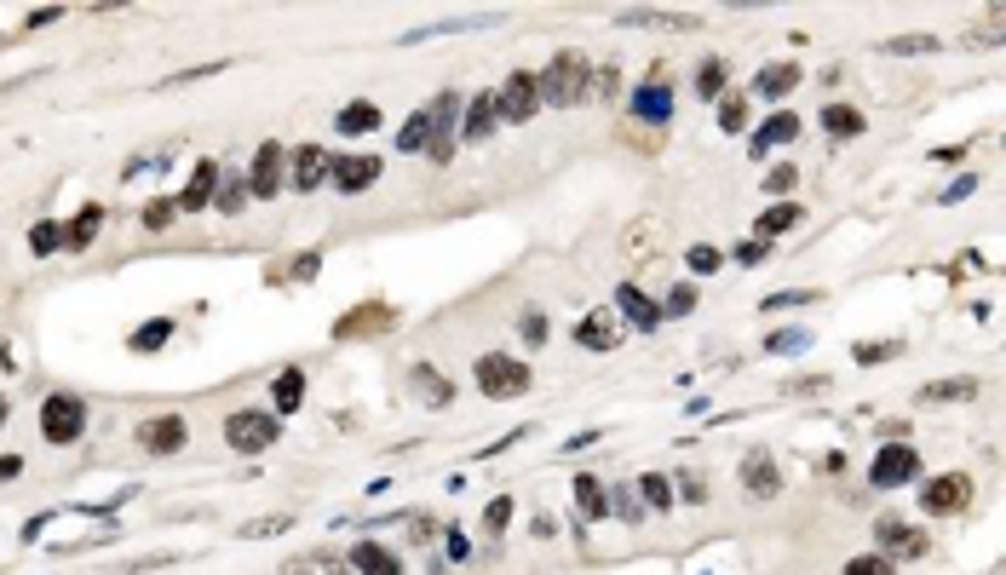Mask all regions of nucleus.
<instances>
[{"label":"nucleus","instance_id":"obj_52","mask_svg":"<svg viewBox=\"0 0 1006 575\" xmlns=\"http://www.w3.org/2000/svg\"><path fill=\"white\" fill-rule=\"evenodd\" d=\"M972 190H978V179L966 173V179H955V184H949V190H943V202H961V196H972Z\"/></svg>","mask_w":1006,"mask_h":575},{"label":"nucleus","instance_id":"obj_43","mask_svg":"<svg viewBox=\"0 0 1006 575\" xmlns=\"http://www.w3.org/2000/svg\"><path fill=\"white\" fill-rule=\"evenodd\" d=\"M173 213H179V202H167V196H161V202L144 207V225H150V230H167V225H173Z\"/></svg>","mask_w":1006,"mask_h":575},{"label":"nucleus","instance_id":"obj_37","mask_svg":"<svg viewBox=\"0 0 1006 575\" xmlns=\"http://www.w3.org/2000/svg\"><path fill=\"white\" fill-rule=\"evenodd\" d=\"M794 225H800V207L782 202V207H771V213L759 219V236H782V230H794Z\"/></svg>","mask_w":1006,"mask_h":575},{"label":"nucleus","instance_id":"obj_11","mask_svg":"<svg viewBox=\"0 0 1006 575\" xmlns=\"http://www.w3.org/2000/svg\"><path fill=\"white\" fill-rule=\"evenodd\" d=\"M616 311L633 322V328H644V334H656V328H662V305L644 294L639 282H621V288H616Z\"/></svg>","mask_w":1006,"mask_h":575},{"label":"nucleus","instance_id":"obj_35","mask_svg":"<svg viewBox=\"0 0 1006 575\" xmlns=\"http://www.w3.org/2000/svg\"><path fill=\"white\" fill-rule=\"evenodd\" d=\"M926 403H961V397H978V380H938V386L920 391Z\"/></svg>","mask_w":1006,"mask_h":575},{"label":"nucleus","instance_id":"obj_45","mask_svg":"<svg viewBox=\"0 0 1006 575\" xmlns=\"http://www.w3.org/2000/svg\"><path fill=\"white\" fill-rule=\"evenodd\" d=\"M811 299H823V294H811V288H788V294H771V299H759L765 311H782V305H811Z\"/></svg>","mask_w":1006,"mask_h":575},{"label":"nucleus","instance_id":"obj_54","mask_svg":"<svg viewBox=\"0 0 1006 575\" xmlns=\"http://www.w3.org/2000/svg\"><path fill=\"white\" fill-rule=\"evenodd\" d=\"M679 495H685V501H708V489H702V478H679Z\"/></svg>","mask_w":1006,"mask_h":575},{"label":"nucleus","instance_id":"obj_6","mask_svg":"<svg viewBox=\"0 0 1006 575\" xmlns=\"http://www.w3.org/2000/svg\"><path fill=\"white\" fill-rule=\"evenodd\" d=\"M915 478H920V455L909 449V443H886V449L874 455V466H869L874 489H897V483H915Z\"/></svg>","mask_w":1006,"mask_h":575},{"label":"nucleus","instance_id":"obj_8","mask_svg":"<svg viewBox=\"0 0 1006 575\" xmlns=\"http://www.w3.org/2000/svg\"><path fill=\"white\" fill-rule=\"evenodd\" d=\"M455 127H460V92H443L432 104V144H426V156H432L437 167L455 156Z\"/></svg>","mask_w":1006,"mask_h":575},{"label":"nucleus","instance_id":"obj_33","mask_svg":"<svg viewBox=\"0 0 1006 575\" xmlns=\"http://www.w3.org/2000/svg\"><path fill=\"white\" fill-rule=\"evenodd\" d=\"M167 340H173V317H156V322H144V328H133V351H161Z\"/></svg>","mask_w":1006,"mask_h":575},{"label":"nucleus","instance_id":"obj_10","mask_svg":"<svg viewBox=\"0 0 1006 575\" xmlns=\"http://www.w3.org/2000/svg\"><path fill=\"white\" fill-rule=\"evenodd\" d=\"M374 179H380V156H334V161H328V184L345 190V196L368 190Z\"/></svg>","mask_w":1006,"mask_h":575},{"label":"nucleus","instance_id":"obj_34","mask_svg":"<svg viewBox=\"0 0 1006 575\" xmlns=\"http://www.w3.org/2000/svg\"><path fill=\"white\" fill-rule=\"evenodd\" d=\"M426 144H432V110L403 121V133H397V150H426Z\"/></svg>","mask_w":1006,"mask_h":575},{"label":"nucleus","instance_id":"obj_57","mask_svg":"<svg viewBox=\"0 0 1006 575\" xmlns=\"http://www.w3.org/2000/svg\"><path fill=\"white\" fill-rule=\"evenodd\" d=\"M6 414H12V403H6V397H0V426H6Z\"/></svg>","mask_w":1006,"mask_h":575},{"label":"nucleus","instance_id":"obj_32","mask_svg":"<svg viewBox=\"0 0 1006 575\" xmlns=\"http://www.w3.org/2000/svg\"><path fill=\"white\" fill-rule=\"evenodd\" d=\"M58 248H64V225L35 219V225H29V253H41V259H46V253H58Z\"/></svg>","mask_w":1006,"mask_h":575},{"label":"nucleus","instance_id":"obj_2","mask_svg":"<svg viewBox=\"0 0 1006 575\" xmlns=\"http://www.w3.org/2000/svg\"><path fill=\"white\" fill-rule=\"evenodd\" d=\"M276 437H282V414L271 409H236L225 420V443L236 455H265Z\"/></svg>","mask_w":1006,"mask_h":575},{"label":"nucleus","instance_id":"obj_24","mask_svg":"<svg viewBox=\"0 0 1006 575\" xmlns=\"http://www.w3.org/2000/svg\"><path fill=\"white\" fill-rule=\"evenodd\" d=\"M575 506H581L587 518H610V489H604L593 472H581V478H575Z\"/></svg>","mask_w":1006,"mask_h":575},{"label":"nucleus","instance_id":"obj_53","mask_svg":"<svg viewBox=\"0 0 1006 575\" xmlns=\"http://www.w3.org/2000/svg\"><path fill=\"white\" fill-rule=\"evenodd\" d=\"M276 529H288V518H259V524H248L242 535H276Z\"/></svg>","mask_w":1006,"mask_h":575},{"label":"nucleus","instance_id":"obj_46","mask_svg":"<svg viewBox=\"0 0 1006 575\" xmlns=\"http://www.w3.org/2000/svg\"><path fill=\"white\" fill-rule=\"evenodd\" d=\"M846 575H892V558H874V552L869 558H851Z\"/></svg>","mask_w":1006,"mask_h":575},{"label":"nucleus","instance_id":"obj_30","mask_svg":"<svg viewBox=\"0 0 1006 575\" xmlns=\"http://www.w3.org/2000/svg\"><path fill=\"white\" fill-rule=\"evenodd\" d=\"M667 483H673V478H662V472H650V478H639L633 489H639V501L650 506V512H667V506H673V489H667Z\"/></svg>","mask_w":1006,"mask_h":575},{"label":"nucleus","instance_id":"obj_16","mask_svg":"<svg viewBox=\"0 0 1006 575\" xmlns=\"http://www.w3.org/2000/svg\"><path fill=\"white\" fill-rule=\"evenodd\" d=\"M213 190H219V161H196L190 184L179 190V213H196V207H207V202H213Z\"/></svg>","mask_w":1006,"mask_h":575},{"label":"nucleus","instance_id":"obj_18","mask_svg":"<svg viewBox=\"0 0 1006 575\" xmlns=\"http://www.w3.org/2000/svg\"><path fill=\"white\" fill-rule=\"evenodd\" d=\"M575 345H587V351H616V322L604 317V311H587V317L575 322Z\"/></svg>","mask_w":1006,"mask_h":575},{"label":"nucleus","instance_id":"obj_26","mask_svg":"<svg viewBox=\"0 0 1006 575\" xmlns=\"http://www.w3.org/2000/svg\"><path fill=\"white\" fill-rule=\"evenodd\" d=\"M794 87H800V69H794V64H771V69H759V81H754L759 98H788Z\"/></svg>","mask_w":1006,"mask_h":575},{"label":"nucleus","instance_id":"obj_20","mask_svg":"<svg viewBox=\"0 0 1006 575\" xmlns=\"http://www.w3.org/2000/svg\"><path fill=\"white\" fill-rule=\"evenodd\" d=\"M334 127H340L345 138L374 133V127H380V104H374V98H351V104L340 110V121H334Z\"/></svg>","mask_w":1006,"mask_h":575},{"label":"nucleus","instance_id":"obj_39","mask_svg":"<svg viewBox=\"0 0 1006 575\" xmlns=\"http://www.w3.org/2000/svg\"><path fill=\"white\" fill-rule=\"evenodd\" d=\"M880 52H892V58H915V52H938L932 35H897V41H880Z\"/></svg>","mask_w":1006,"mask_h":575},{"label":"nucleus","instance_id":"obj_29","mask_svg":"<svg viewBox=\"0 0 1006 575\" xmlns=\"http://www.w3.org/2000/svg\"><path fill=\"white\" fill-rule=\"evenodd\" d=\"M880 541H886V547H897V552H915V558L926 552V535H915V529L897 524V518H880Z\"/></svg>","mask_w":1006,"mask_h":575},{"label":"nucleus","instance_id":"obj_19","mask_svg":"<svg viewBox=\"0 0 1006 575\" xmlns=\"http://www.w3.org/2000/svg\"><path fill=\"white\" fill-rule=\"evenodd\" d=\"M328 161H334V156H322L317 144H305V150L294 156V179H288V184H294V190H317V184L328 179Z\"/></svg>","mask_w":1006,"mask_h":575},{"label":"nucleus","instance_id":"obj_48","mask_svg":"<svg viewBox=\"0 0 1006 575\" xmlns=\"http://www.w3.org/2000/svg\"><path fill=\"white\" fill-rule=\"evenodd\" d=\"M765 190H771V196H788V190H794V167H771V173H765Z\"/></svg>","mask_w":1006,"mask_h":575},{"label":"nucleus","instance_id":"obj_9","mask_svg":"<svg viewBox=\"0 0 1006 575\" xmlns=\"http://www.w3.org/2000/svg\"><path fill=\"white\" fill-rule=\"evenodd\" d=\"M138 443H144L150 455H179L184 443H190V426H184V414H161V420H144V426H138Z\"/></svg>","mask_w":1006,"mask_h":575},{"label":"nucleus","instance_id":"obj_14","mask_svg":"<svg viewBox=\"0 0 1006 575\" xmlns=\"http://www.w3.org/2000/svg\"><path fill=\"white\" fill-rule=\"evenodd\" d=\"M742 483H748V495H754V501H771V495L782 489V478H777V460L765 455V449H754V455L742 460Z\"/></svg>","mask_w":1006,"mask_h":575},{"label":"nucleus","instance_id":"obj_56","mask_svg":"<svg viewBox=\"0 0 1006 575\" xmlns=\"http://www.w3.org/2000/svg\"><path fill=\"white\" fill-rule=\"evenodd\" d=\"M18 472H23V460H18V455H0V483H6V478H18Z\"/></svg>","mask_w":1006,"mask_h":575},{"label":"nucleus","instance_id":"obj_1","mask_svg":"<svg viewBox=\"0 0 1006 575\" xmlns=\"http://www.w3.org/2000/svg\"><path fill=\"white\" fill-rule=\"evenodd\" d=\"M587 87H593V64H587V52H552V64L535 75V92H541V104H552V110H570V104H581L587 98Z\"/></svg>","mask_w":1006,"mask_h":575},{"label":"nucleus","instance_id":"obj_51","mask_svg":"<svg viewBox=\"0 0 1006 575\" xmlns=\"http://www.w3.org/2000/svg\"><path fill=\"white\" fill-rule=\"evenodd\" d=\"M851 357H857V363H880V357H897V345H857Z\"/></svg>","mask_w":1006,"mask_h":575},{"label":"nucleus","instance_id":"obj_41","mask_svg":"<svg viewBox=\"0 0 1006 575\" xmlns=\"http://www.w3.org/2000/svg\"><path fill=\"white\" fill-rule=\"evenodd\" d=\"M696 305H702V299H696V288H690V282H679V288H673V294H667V305H662V317H690V311H696Z\"/></svg>","mask_w":1006,"mask_h":575},{"label":"nucleus","instance_id":"obj_38","mask_svg":"<svg viewBox=\"0 0 1006 575\" xmlns=\"http://www.w3.org/2000/svg\"><path fill=\"white\" fill-rule=\"evenodd\" d=\"M242 202H248V184H242V179H219L213 207H219V213H242Z\"/></svg>","mask_w":1006,"mask_h":575},{"label":"nucleus","instance_id":"obj_36","mask_svg":"<svg viewBox=\"0 0 1006 575\" xmlns=\"http://www.w3.org/2000/svg\"><path fill=\"white\" fill-rule=\"evenodd\" d=\"M719 127H725V133H742V127H748V98H742V92H725V98H719Z\"/></svg>","mask_w":1006,"mask_h":575},{"label":"nucleus","instance_id":"obj_25","mask_svg":"<svg viewBox=\"0 0 1006 575\" xmlns=\"http://www.w3.org/2000/svg\"><path fill=\"white\" fill-rule=\"evenodd\" d=\"M788 138H800V115L782 110V115H771V121H765V127L754 133V156H765L771 144H788Z\"/></svg>","mask_w":1006,"mask_h":575},{"label":"nucleus","instance_id":"obj_3","mask_svg":"<svg viewBox=\"0 0 1006 575\" xmlns=\"http://www.w3.org/2000/svg\"><path fill=\"white\" fill-rule=\"evenodd\" d=\"M478 391L483 397H495V403H506V397H524L529 391V368L518 363V357H506V351H489V357H478Z\"/></svg>","mask_w":1006,"mask_h":575},{"label":"nucleus","instance_id":"obj_5","mask_svg":"<svg viewBox=\"0 0 1006 575\" xmlns=\"http://www.w3.org/2000/svg\"><path fill=\"white\" fill-rule=\"evenodd\" d=\"M535 110H541V92H535V75H529V69L506 75V87H495V115H501V121L524 127V121H535Z\"/></svg>","mask_w":1006,"mask_h":575},{"label":"nucleus","instance_id":"obj_13","mask_svg":"<svg viewBox=\"0 0 1006 575\" xmlns=\"http://www.w3.org/2000/svg\"><path fill=\"white\" fill-rule=\"evenodd\" d=\"M633 115L650 121V127H662L667 115H673V87H667V75H650L644 87H633Z\"/></svg>","mask_w":1006,"mask_h":575},{"label":"nucleus","instance_id":"obj_44","mask_svg":"<svg viewBox=\"0 0 1006 575\" xmlns=\"http://www.w3.org/2000/svg\"><path fill=\"white\" fill-rule=\"evenodd\" d=\"M483 524H489V529H506V524H512V495H495V501L483 506Z\"/></svg>","mask_w":1006,"mask_h":575},{"label":"nucleus","instance_id":"obj_28","mask_svg":"<svg viewBox=\"0 0 1006 575\" xmlns=\"http://www.w3.org/2000/svg\"><path fill=\"white\" fill-rule=\"evenodd\" d=\"M616 23H633V29H696V12H621Z\"/></svg>","mask_w":1006,"mask_h":575},{"label":"nucleus","instance_id":"obj_21","mask_svg":"<svg viewBox=\"0 0 1006 575\" xmlns=\"http://www.w3.org/2000/svg\"><path fill=\"white\" fill-rule=\"evenodd\" d=\"M104 230V207L92 202V207H81L75 219H69V230H64V248L69 253H81V248H92V236Z\"/></svg>","mask_w":1006,"mask_h":575},{"label":"nucleus","instance_id":"obj_31","mask_svg":"<svg viewBox=\"0 0 1006 575\" xmlns=\"http://www.w3.org/2000/svg\"><path fill=\"white\" fill-rule=\"evenodd\" d=\"M725 81H731L725 58H708V64L696 69V98H719V92H725Z\"/></svg>","mask_w":1006,"mask_h":575},{"label":"nucleus","instance_id":"obj_49","mask_svg":"<svg viewBox=\"0 0 1006 575\" xmlns=\"http://www.w3.org/2000/svg\"><path fill=\"white\" fill-rule=\"evenodd\" d=\"M524 340L529 345H547V317H541V311H524Z\"/></svg>","mask_w":1006,"mask_h":575},{"label":"nucleus","instance_id":"obj_22","mask_svg":"<svg viewBox=\"0 0 1006 575\" xmlns=\"http://www.w3.org/2000/svg\"><path fill=\"white\" fill-rule=\"evenodd\" d=\"M863 127H869V121H863L857 104H828V110H823V133L828 138H857Z\"/></svg>","mask_w":1006,"mask_h":575},{"label":"nucleus","instance_id":"obj_15","mask_svg":"<svg viewBox=\"0 0 1006 575\" xmlns=\"http://www.w3.org/2000/svg\"><path fill=\"white\" fill-rule=\"evenodd\" d=\"M501 127V115H495V92H478L472 104H466V121H460V138L466 144H483V138Z\"/></svg>","mask_w":1006,"mask_h":575},{"label":"nucleus","instance_id":"obj_17","mask_svg":"<svg viewBox=\"0 0 1006 575\" xmlns=\"http://www.w3.org/2000/svg\"><path fill=\"white\" fill-rule=\"evenodd\" d=\"M351 570L357 575H403V558L386 552L380 541H357V547H351Z\"/></svg>","mask_w":1006,"mask_h":575},{"label":"nucleus","instance_id":"obj_7","mask_svg":"<svg viewBox=\"0 0 1006 575\" xmlns=\"http://www.w3.org/2000/svg\"><path fill=\"white\" fill-rule=\"evenodd\" d=\"M966 501H972V478H966V472H943V478L920 483V512H932V518L961 512Z\"/></svg>","mask_w":1006,"mask_h":575},{"label":"nucleus","instance_id":"obj_50","mask_svg":"<svg viewBox=\"0 0 1006 575\" xmlns=\"http://www.w3.org/2000/svg\"><path fill=\"white\" fill-rule=\"evenodd\" d=\"M765 253H771L765 242H742V248H736V265H748V271H754V265H765Z\"/></svg>","mask_w":1006,"mask_h":575},{"label":"nucleus","instance_id":"obj_12","mask_svg":"<svg viewBox=\"0 0 1006 575\" xmlns=\"http://www.w3.org/2000/svg\"><path fill=\"white\" fill-rule=\"evenodd\" d=\"M282 161H288V150L282 144H259V156H253V173H248V196H276L282 190Z\"/></svg>","mask_w":1006,"mask_h":575},{"label":"nucleus","instance_id":"obj_40","mask_svg":"<svg viewBox=\"0 0 1006 575\" xmlns=\"http://www.w3.org/2000/svg\"><path fill=\"white\" fill-rule=\"evenodd\" d=\"M805 345H811V334H805V328H782V334H771V340H765V351H777V357H794V351H805Z\"/></svg>","mask_w":1006,"mask_h":575},{"label":"nucleus","instance_id":"obj_55","mask_svg":"<svg viewBox=\"0 0 1006 575\" xmlns=\"http://www.w3.org/2000/svg\"><path fill=\"white\" fill-rule=\"evenodd\" d=\"M58 18H64V12H58V6H46V12H29L23 23H29V29H46V23H58Z\"/></svg>","mask_w":1006,"mask_h":575},{"label":"nucleus","instance_id":"obj_42","mask_svg":"<svg viewBox=\"0 0 1006 575\" xmlns=\"http://www.w3.org/2000/svg\"><path fill=\"white\" fill-rule=\"evenodd\" d=\"M616 512L627 518V524H639V518H644V501H639V489H633V483H621V489H616Z\"/></svg>","mask_w":1006,"mask_h":575},{"label":"nucleus","instance_id":"obj_27","mask_svg":"<svg viewBox=\"0 0 1006 575\" xmlns=\"http://www.w3.org/2000/svg\"><path fill=\"white\" fill-rule=\"evenodd\" d=\"M271 391H276V414H294L299 403H305V374H299V368H282L271 380Z\"/></svg>","mask_w":1006,"mask_h":575},{"label":"nucleus","instance_id":"obj_23","mask_svg":"<svg viewBox=\"0 0 1006 575\" xmlns=\"http://www.w3.org/2000/svg\"><path fill=\"white\" fill-rule=\"evenodd\" d=\"M409 380H414V391H420V403H426V409H449V380H443L437 368L414 363V374H409Z\"/></svg>","mask_w":1006,"mask_h":575},{"label":"nucleus","instance_id":"obj_4","mask_svg":"<svg viewBox=\"0 0 1006 575\" xmlns=\"http://www.w3.org/2000/svg\"><path fill=\"white\" fill-rule=\"evenodd\" d=\"M81 432H87V403L75 391H52L41 403V437L46 443H75Z\"/></svg>","mask_w":1006,"mask_h":575},{"label":"nucleus","instance_id":"obj_47","mask_svg":"<svg viewBox=\"0 0 1006 575\" xmlns=\"http://www.w3.org/2000/svg\"><path fill=\"white\" fill-rule=\"evenodd\" d=\"M690 271H702V276H708V271H719V248H708V242H696V248H690Z\"/></svg>","mask_w":1006,"mask_h":575}]
</instances>
